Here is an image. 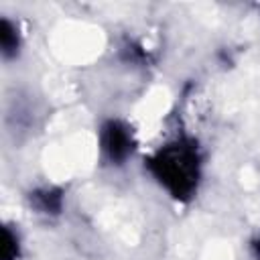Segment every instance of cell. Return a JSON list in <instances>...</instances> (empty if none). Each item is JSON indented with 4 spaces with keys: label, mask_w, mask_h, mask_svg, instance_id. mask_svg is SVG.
<instances>
[{
    "label": "cell",
    "mask_w": 260,
    "mask_h": 260,
    "mask_svg": "<svg viewBox=\"0 0 260 260\" xmlns=\"http://www.w3.org/2000/svg\"><path fill=\"white\" fill-rule=\"evenodd\" d=\"M148 167L158 177V181L179 199H187L199 177V158L193 142H175L162 148Z\"/></svg>",
    "instance_id": "6da1fadb"
},
{
    "label": "cell",
    "mask_w": 260,
    "mask_h": 260,
    "mask_svg": "<svg viewBox=\"0 0 260 260\" xmlns=\"http://www.w3.org/2000/svg\"><path fill=\"white\" fill-rule=\"evenodd\" d=\"M102 146L112 162H122L132 150V138L124 124L106 122L102 128Z\"/></svg>",
    "instance_id": "7a4b0ae2"
},
{
    "label": "cell",
    "mask_w": 260,
    "mask_h": 260,
    "mask_svg": "<svg viewBox=\"0 0 260 260\" xmlns=\"http://www.w3.org/2000/svg\"><path fill=\"white\" fill-rule=\"evenodd\" d=\"M30 201H35V205L45 213H59L61 209V193L55 189L35 191V195H30Z\"/></svg>",
    "instance_id": "3957f363"
},
{
    "label": "cell",
    "mask_w": 260,
    "mask_h": 260,
    "mask_svg": "<svg viewBox=\"0 0 260 260\" xmlns=\"http://www.w3.org/2000/svg\"><path fill=\"white\" fill-rule=\"evenodd\" d=\"M0 43H2V53L6 57L14 55L16 53V47H18V37H16V28L10 20L2 18L0 22Z\"/></svg>",
    "instance_id": "277c9868"
},
{
    "label": "cell",
    "mask_w": 260,
    "mask_h": 260,
    "mask_svg": "<svg viewBox=\"0 0 260 260\" xmlns=\"http://www.w3.org/2000/svg\"><path fill=\"white\" fill-rule=\"evenodd\" d=\"M16 254H18L16 236L8 228H4L2 230V260H16Z\"/></svg>",
    "instance_id": "5b68a950"
}]
</instances>
